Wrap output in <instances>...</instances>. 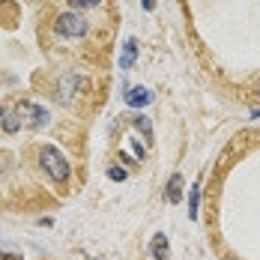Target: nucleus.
<instances>
[{
	"mask_svg": "<svg viewBox=\"0 0 260 260\" xmlns=\"http://www.w3.org/2000/svg\"><path fill=\"white\" fill-rule=\"evenodd\" d=\"M39 165H42V171H45L54 182H66L69 174H72L66 156H63L57 147H42V150H39Z\"/></svg>",
	"mask_w": 260,
	"mask_h": 260,
	"instance_id": "f257e3e1",
	"label": "nucleus"
},
{
	"mask_svg": "<svg viewBox=\"0 0 260 260\" xmlns=\"http://www.w3.org/2000/svg\"><path fill=\"white\" fill-rule=\"evenodd\" d=\"M15 111H18V117H21V126H27V129H33V132L45 129V126L51 123L48 111H45L42 105H36V102H27V99H21V102L15 105Z\"/></svg>",
	"mask_w": 260,
	"mask_h": 260,
	"instance_id": "f03ea898",
	"label": "nucleus"
},
{
	"mask_svg": "<svg viewBox=\"0 0 260 260\" xmlns=\"http://www.w3.org/2000/svg\"><path fill=\"white\" fill-rule=\"evenodd\" d=\"M87 18L78 15V12H63V15H57V21H54V30H57V36H66V39H78L87 33Z\"/></svg>",
	"mask_w": 260,
	"mask_h": 260,
	"instance_id": "7ed1b4c3",
	"label": "nucleus"
},
{
	"mask_svg": "<svg viewBox=\"0 0 260 260\" xmlns=\"http://www.w3.org/2000/svg\"><path fill=\"white\" fill-rule=\"evenodd\" d=\"M78 87H81V78L75 75V72H66L63 78L57 81V102H60V105H69L72 99H75Z\"/></svg>",
	"mask_w": 260,
	"mask_h": 260,
	"instance_id": "20e7f679",
	"label": "nucleus"
},
{
	"mask_svg": "<svg viewBox=\"0 0 260 260\" xmlns=\"http://www.w3.org/2000/svg\"><path fill=\"white\" fill-rule=\"evenodd\" d=\"M123 99H126V105H132V108H144V105L153 102V93H150L147 87H129V90L123 93Z\"/></svg>",
	"mask_w": 260,
	"mask_h": 260,
	"instance_id": "39448f33",
	"label": "nucleus"
},
{
	"mask_svg": "<svg viewBox=\"0 0 260 260\" xmlns=\"http://www.w3.org/2000/svg\"><path fill=\"white\" fill-rule=\"evenodd\" d=\"M135 60H138V42H135V39H126V42H123V54H120V69H123V72L132 69Z\"/></svg>",
	"mask_w": 260,
	"mask_h": 260,
	"instance_id": "423d86ee",
	"label": "nucleus"
},
{
	"mask_svg": "<svg viewBox=\"0 0 260 260\" xmlns=\"http://www.w3.org/2000/svg\"><path fill=\"white\" fill-rule=\"evenodd\" d=\"M150 254H153L156 260H168V254H171V245H168V236H165V234L153 236V242H150Z\"/></svg>",
	"mask_w": 260,
	"mask_h": 260,
	"instance_id": "0eeeda50",
	"label": "nucleus"
},
{
	"mask_svg": "<svg viewBox=\"0 0 260 260\" xmlns=\"http://www.w3.org/2000/svg\"><path fill=\"white\" fill-rule=\"evenodd\" d=\"M165 201H168V204H180V201H182V177H180V174H174V177L168 180Z\"/></svg>",
	"mask_w": 260,
	"mask_h": 260,
	"instance_id": "6e6552de",
	"label": "nucleus"
},
{
	"mask_svg": "<svg viewBox=\"0 0 260 260\" xmlns=\"http://www.w3.org/2000/svg\"><path fill=\"white\" fill-rule=\"evenodd\" d=\"M0 129L9 132V135H15V132L21 129V117H18V111H6L3 120H0Z\"/></svg>",
	"mask_w": 260,
	"mask_h": 260,
	"instance_id": "1a4fd4ad",
	"label": "nucleus"
},
{
	"mask_svg": "<svg viewBox=\"0 0 260 260\" xmlns=\"http://www.w3.org/2000/svg\"><path fill=\"white\" fill-rule=\"evenodd\" d=\"M132 123L138 126V132H144V141H147V144H153V123H150L144 114H132Z\"/></svg>",
	"mask_w": 260,
	"mask_h": 260,
	"instance_id": "9d476101",
	"label": "nucleus"
},
{
	"mask_svg": "<svg viewBox=\"0 0 260 260\" xmlns=\"http://www.w3.org/2000/svg\"><path fill=\"white\" fill-rule=\"evenodd\" d=\"M198 204H201V182H194L188 188V218L194 221L198 218Z\"/></svg>",
	"mask_w": 260,
	"mask_h": 260,
	"instance_id": "9b49d317",
	"label": "nucleus"
},
{
	"mask_svg": "<svg viewBox=\"0 0 260 260\" xmlns=\"http://www.w3.org/2000/svg\"><path fill=\"white\" fill-rule=\"evenodd\" d=\"M102 0H69V6L72 9H93V6H99Z\"/></svg>",
	"mask_w": 260,
	"mask_h": 260,
	"instance_id": "f8f14e48",
	"label": "nucleus"
},
{
	"mask_svg": "<svg viewBox=\"0 0 260 260\" xmlns=\"http://www.w3.org/2000/svg\"><path fill=\"white\" fill-rule=\"evenodd\" d=\"M108 177H111V180H126V171H123V168H108Z\"/></svg>",
	"mask_w": 260,
	"mask_h": 260,
	"instance_id": "ddd939ff",
	"label": "nucleus"
},
{
	"mask_svg": "<svg viewBox=\"0 0 260 260\" xmlns=\"http://www.w3.org/2000/svg\"><path fill=\"white\" fill-rule=\"evenodd\" d=\"M0 260H21L18 254H12V251H6V254H0Z\"/></svg>",
	"mask_w": 260,
	"mask_h": 260,
	"instance_id": "4468645a",
	"label": "nucleus"
},
{
	"mask_svg": "<svg viewBox=\"0 0 260 260\" xmlns=\"http://www.w3.org/2000/svg\"><path fill=\"white\" fill-rule=\"evenodd\" d=\"M251 117H254V120H260V108H251Z\"/></svg>",
	"mask_w": 260,
	"mask_h": 260,
	"instance_id": "2eb2a0df",
	"label": "nucleus"
},
{
	"mask_svg": "<svg viewBox=\"0 0 260 260\" xmlns=\"http://www.w3.org/2000/svg\"><path fill=\"white\" fill-rule=\"evenodd\" d=\"M3 114H6V108H0V120H3Z\"/></svg>",
	"mask_w": 260,
	"mask_h": 260,
	"instance_id": "dca6fc26",
	"label": "nucleus"
}]
</instances>
